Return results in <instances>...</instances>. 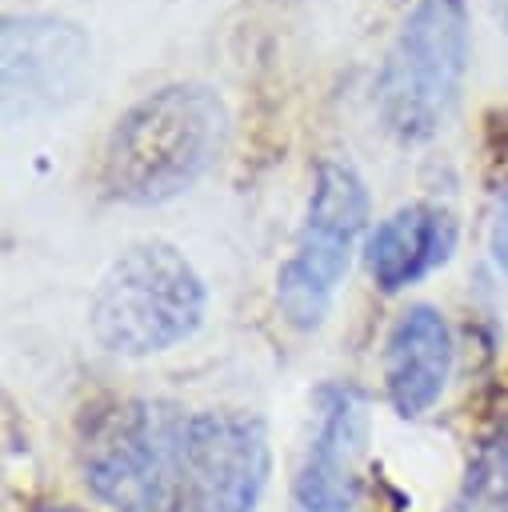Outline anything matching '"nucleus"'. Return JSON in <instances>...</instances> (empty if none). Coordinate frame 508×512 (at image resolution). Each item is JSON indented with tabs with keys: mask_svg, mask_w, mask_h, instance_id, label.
<instances>
[{
	"mask_svg": "<svg viewBox=\"0 0 508 512\" xmlns=\"http://www.w3.org/2000/svg\"><path fill=\"white\" fill-rule=\"evenodd\" d=\"M228 108L200 80L164 84L128 104L100 148V188L136 208L188 192L220 156Z\"/></svg>",
	"mask_w": 508,
	"mask_h": 512,
	"instance_id": "nucleus-1",
	"label": "nucleus"
},
{
	"mask_svg": "<svg viewBox=\"0 0 508 512\" xmlns=\"http://www.w3.org/2000/svg\"><path fill=\"white\" fill-rule=\"evenodd\" d=\"M468 4L464 0H416L400 20L380 72L376 116L396 144H428L452 116L468 76Z\"/></svg>",
	"mask_w": 508,
	"mask_h": 512,
	"instance_id": "nucleus-2",
	"label": "nucleus"
},
{
	"mask_svg": "<svg viewBox=\"0 0 508 512\" xmlns=\"http://www.w3.org/2000/svg\"><path fill=\"white\" fill-rule=\"evenodd\" d=\"M204 280L164 240L128 244L100 276L88 304V332L112 356H156L188 340L204 320Z\"/></svg>",
	"mask_w": 508,
	"mask_h": 512,
	"instance_id": "nucleus-3",
	"label": "nucleus"
},
{
	"mask_svg": "<svg viewBox=\"0 0 508 512\" xmlns=\"http://www.w3.org/2000/svg\"><path fill=\"white\" fill-rule=\"evenodd\" d=\"M184 428L164 400H124L100 412L80 448V472L116 512H176L184 484Z\"/></svg>",
	"mask_w": 508,
	"mask_h": 512,
	"instance_id": "nucleus-4",
	"label": "nucleus"
},
{
	"mask_svg": "<svg viewBox=\"0 0 508 512\" xmlns=\"http://www.w3.org/2000/svg\"><path fill=\"white\" fill-rule=\"evenodd\" d=\"M368 220V188L348 160H320L292 256L276 272V304L292 328H320Z\"/></svg>",
	"mask_w": 508,
	"mask_h": 512,
	"instance_id": "nucleus-5",
	"label": "nucleus"
},
{
	"mask_svg": "<svg viewBox=\"0 0 508 512\" xmlns=\"http://www.w3.org/2000/svg\"><path fill=\"white\" fill-rule=\"evenodd\" d=\"M268 480V432L244 412H196L184 428L176 512H252Z\"/></svg>",
	"mask_w": 508,
	"mask_h": 512,
	"instance_id": "nucleus-6",
	"label": "nucleus"
},
{
	"mask_svg": "<svg viewBox=\"0 0 508 512\" xmlns=\"http://www.w3.org/2000/svg\"><path fill=\"white\" fill-rule=\"evenodd\" d=\"M8 120L72 104L92 72V40L80 24L48 12L8 16L0 32Z\"/></svg>",
	"mask_w": 508,
	"mask_h": 512,
	"instance_id": "nucleus-7",
	"label": "nucleus"
},
{
	"mask_svg": "<svg viewBox=\"0 0 508 512\" xmlns=\"http://www.w3.org/2000/svg\"><path fill=\"white\" fill-rule=\"evenodd\" d=\"M364 436V400L344 384H324L316 392V432L292 484L304 512H348L356 504Z\"/></svg>",
	"mask_w": 508,
	"mask_h": 512,
	"instance_id": "nucleus-8",
	"label": "nucleus"
},
{
	"mask_svg": "<svg viewBox=\"0 0 508 512\" xmlns=\"http://www.w3.org/2000/svg\"><path fill=\"white\" fill-rule=\"evenodd\" d=\"M452 376V332L432 304L396 316L384 340V388L400 416L428 412Z\"/></svg>",
	"mask_w": 508,
	"mask_h": 512,
	"instance_id": "nucleus-9",
	"label": "nucleus"
},
{
	"mask_svg": "<svg viewBox=\"0 0 508 512\" xmlns=\"http://www.w3.org/2000/svg\"><path fill=\"white\" fill-rule=\"evenodd\" d=\"M456 236L460 228L448 208L416 200L376 220L364 240V260L384 292H400L448 264V256L456 252Z\"/></svg>",
	"mask_w": 508,
	"mask_h": 512,
	"instance_id": "nucleus-10",
	"label": "nucleus"
},
{
	"mask_svg": "<svg viewBox=\"0 0 508 512\" xmlns=\"http://www.w3.org/2000/svg\"><path fill=\"white\" fill-rule=\"evenodd\" d=\"M452 512H508V432L476 452Z\"/></svg>",
	"mask_w": 508,
	"mask_h": 512,
	"instance_id": "nucleus-11",
	"label": "nucleus"
},
{
	"mask_svg": "<svg viewBox=\"0 0 508 512\" xmlns=\"http://www.w3.org/2000/svg\"><path fill=\"white\" fill-rule=\"evenodd\" d=\"M488 252L496 260V268L508 276V192L500 196V208H496V220H492V232H488Z\"/></svg>",
	"mask_w": 508,
	"mask_h": 512,
	"instance_id": "nucleus-12",
	"label": "nucleus"
},
{
	"mask_svg": "<svg viewBox=\"0 0 508 512\" xmlns=\"http://www.w3.org/2000/svg\"><path fill=\"white\" fill-rule=\"evenodd\" d=\"M492 16H496V24L508 32V0H492Z\"/></svg>",
	"mask_w": 508,
	"mask_h": 512,
	"instance_id": "nucleus-13",
	"label": "nucleus"
},
{
	"mask_svg": "<svg viewBox=\"0 0 508 512\" xmlns=\"http://www.w3.org/2000/svg\"><path fill=\"white\" fill-rule=\"evenodd\" d=\"M40 512H76V508H40Z\"/></svg>",
	"mask_w": 508,
	"mask_h": 512,
	"instance_id": "nucleus-14",
	"label": "nucleus"
}]
</instances>
